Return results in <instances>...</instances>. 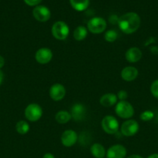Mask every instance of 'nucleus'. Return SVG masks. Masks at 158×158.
Masks as SVG:
<instances>
[{
  "label": "nucleus",
  "instance_id": "nucleus-1",
  "mask_svg": "<svg viewBox=\"0 0 158 158\" xmlns=\"http://www.w3.org/2000/svg\"><path fill=\"white\" fill-rule=\"evenodd\" d=\"M141 19L136 12H127L118 19V26L120 30L125 34H131L136 32L140 26Z\"/></svg>",
  "mask_w": 158,
  "mask_h": 158
},
{
  "label": "nucleus",
  "instance_id": "nucleus-2",
  "mask_svg": "<svg viewBox=\"0 0 158 158\" xmlns=\"http://www.w3.org/2000/svg\"><path fill=\"white\" fill-rule=\"evenodd\" d=\"M53 36L58 40H64L68 36L70 32L69 26L63 21H57L51 28Z\"/></svg>",
  "mask_w": 158,
  "mask_h": 158
},
{
  "label": "nucleus",
  "instance_id": "nucleus-3",
  "mask_svg": "<svg viewBox=\"0 0 158 158\" xmlns=\"http://www.w3.org/2000/svg\"><path fill=\"white\" fill-rule=\"evenodd\" d=\"M115 112L116 115L121 118L129 119L131 118L134 114V108L131 103L123 100V101H119L116 104Z\"/></svg>",
  "mask_w": 158,
  "mask_h": 158
},
{
  "label": "nucleus",
  "instance_id": "nucleus-4",
  "mask_svg": "<svg viewBox=\"0 0 158 158\" xmlns=\"http://www.w3.org/2000/svg\"><path fill=\"white\" fill-rule=\"evenodd\" d=\"M24 114L29 121L36 122L41 118L43 115V110L37 103H30L25 109Z\"/></svg>",
  "mask_w": 158,
  "mask_h": 158
},
{
  "label": "nucleus",
  "instance_id": "nucleus-5",
  "mask_svg": "<svg viewBox=\"0 0 158 158\" xmlns=\"http://www.w3.org/2000/svg\"><path fill=\"white\" fill-rule=\"evenodd\" d=\"M102 128L106 134H115L119 131V122L113 116H105L102 120Z\"/></svg>",
  "mask_w": 158,
  "mask_h": 158
},
{
  "label": "nucleus",
  "instance_id": "nucleus-6",
  "mask_svg": "<svg viewBox=\"0 0 158 158\" xmlns=\"http://www.w3.org/2000/svg\"><path fill=\"white\" fill-rule=\"evenodd\" d=\"M107 26L106 21L102 17H94L88 23V30L91 33L99 34L105 30Z\"/></svg>",
  "mask_w": 158,
  "mask_h": 158
},
{
  "label": "nucleus",
  "instance_id": "nucleus-7",
  "mask_svg": "<svg viewBox=\"0 0 158 158\" xmlns=\"http://www.w3.org/2000/svg\"><path fill=\"white\" fill-rule=\"evenodd\" d=\"M139 123L134 120H128L124 122L120 128L121 133L125 137H133L139 131Z\"/></svg>",
  "mask_w": 158,
  "mask_h": 158
},
{
  "label": "nucleus",
  "instance_id": "nucleus-8",
  "mask_svg": "<svg viewBox=\"0 0 158 158\" xmlns=\"http://www.w3.org/2000/svg\"><path fill=\"white\" fill-rule=\"evenodd\" d=\"M78 139L77 133L72 130H67L64 131L60 137V141L62 144L66 148H71L75 144Z\"/></svg>",
  "mask_w": 158,
  "mask_h": 158
},
{
  "label": "nucleus",
  "instance_id": "nucleus-9",
  "mask_svg": "<svg viewBox=\"0 0 158 158\" xmlns=\"http://www.w3.org/2000/svg\"><path fill=\"white\" fill-rule=\"evenodd\" d=\"M33 17L39 22L48 21L50 18V11L47 7L44 6H37L33 10Z\"/></svg>",
  "mask_w": 158,
  "mask_h": 158
},
{
  "label": "nucleus",
  "instance_id": "nucleus-10",
  "mask_svg": "<svg viewBox=\"0 0 158 158\" xmlns=\"http://www.w3.org/2000/svg\"><path fill=\"white\" fill-rule=\"evenodd\" d=\"M53 58L52 51L49 48H40L36 52L35 59L37 63L40 64H46L50 63Z\"/></svg>",
  "mask_w": 158,
  "mask_h": 158
},
{
  "label": "nucleus",
  "instance_id": "nucleus-11",
  "mask_svg": "<svg viewBox=\"0 0 158 158\" xmlns=\"http://www.w3.org/2000/svg\"><path fill=\"white\" fill-rule=\"evenodd\" d=\"M49 94L50 98L54 101H60L63 100L66 95L65 87L60 83H55L50 88Z\"/></svg>",
  "mask_w": 158,
  "mask_h": 158
},
{
  "label": "nucleus",
  "instance_id": "nucleus-12",
  "mask_svg": "<svg viewBox=\"0 0 158 158\" xmlns=\"http://www.w3.org/2000/svg\"><path fill=\"white\" fill-rule=\"evenodd\" d=\"M126 149L121 144H115L108 149L106 152L107 158H125Z\"/></svg>",
  "mask_w": 158,
  "mask_h": 158
},
{
  "label": "nucleus",
  "instance_id": "nucleus-13",
  "mask_svg": "<svg viewBox=\"0 0 158 158\" xmlns=\"http://www.w3.org/2000/svg\"><path fill=\"white\" fill-rule=\"evenodd\" d=\"M86 110L84 105L81 103H75L71 108V118L74 119L76 121H81L85 118Z\"/></svg>",
  "mask_w": 158,
  "mask_h": 158
},
{
  "label": "nucleus",
  "instance_id": "nucleus-14",
  "mask_svg": "<svg viewBox=\"0 0 158 158\" xmlns=\"http://www.w3.org/2000/svg\"><path fill=\"white\" fill-rule=\"evenodd\" d=\"M138 69L134 66H125L121 71V77L126 82H131L136 80L138 77Z\"/></svg>",
  "mask_w": 158,
  "mask_h": 158
},
{
  "label": "nucleus",
  "instance_id": "nucleus-15",
  "mask_svg": "<svg viewBox=\"0 0 158 158\" xmlns=\"http://www.w3.org/2000/svg\"><path fill=\"white\" fill-rule=\"evenodd\" d=\"M142 58V51L138 47H131L125 52V59L129 63H137Z\"/></svg>",
  "mask_w": 158,
  "mask_h": 158
},
{
  "label": "nucleus",
  "instance_id": "nucleus-16",
  "mask_svg": "<svg viewBox=\"0 0 158 158\" xmlns=\"http://www.w3.org/2000/svg\"><path fill=\"white\" fill-rule=\"evenodd\" d=\"M117 99V96L114 94H104L100 98V103L102 106L105 107H110L116 104Z\"/></svg>",
  "mask_w": 158,
  "mask_h": 158
},
{
  "label": "nucleus",
  "instance_id": "nucleus-17",
  "mask_svg": "<svg viewBox=\"0 0 158 158\" xmlns=\"http://www.w3.org/2000/svg\"><path fill=\"white\" fill-rule=\"evenodd\" d=\"M90 152L92 154L93 157L95 158H104L106 154L105 148L101 143H98L91 145V148H90Z\"/></svg>",
  "mask_w": 158,
  "mask_h": 158
},
{
  "label": "nucleus",
  "instance_id": "nucleus-18",
  "mask_svg": "<svg viewBox=\"0 0 158 158\" xmlns=\"http://www.w3.org/2000/svg\"><path fill=\"white\" fill-rule=\"evenodd\" d=\"M90 0H70L71 6L73 9L78 12L85 11L89 6Z\"/></svg>",
  "mask_w": 158,
  "mask_h": 158
},
{
  "label": "nucleus",
  "instance_id": "nucleus-19",
  "mask_svg": "<svg viewBox=\"0 0 158 158\" xmlns=\"http://www.w3.org/2000/svg\"><path fill=\"white\" fill-rule=\"evenodd\" d=\"M71 115L66 110H60L55 115V120L60 124H65L71 120Z\"/></svg>",
  "mask_w": 158,
  "mask_h": 158
},
{
  "label": "nucleus",
  "instance_id": "nucleus-20",
  "mask_svg": "<svg viewBox=\"0 0 158 158\" xmlns=\"http://www.w3.org/2000/svg\"><path fill=\"white\" fill-rule=\"evenodd\" d=\"M87 35H88V29L83 26H77L73 32V36L77 41H81L85 40Z\"/></svg>",
  "mask_w": 158,
  "mask_h": 158
},
{
  "label": "nucleus",
  "instance_id": "nucleus-21",
  "mask_svg": "<svg viewBox=\"0 0 158 158\" xmlns=\"http://www.w3.org/2000/svg\"><path fill=\"white\" fill-rule=\"evenodd\" d=\"M15 130H16L17 133L21 135H24L29 132V125L25 120H20V121L17 122V123L15 124Z\"/></svg>",
  "mask_w": 158,
  "mask_h": 158
},
{
  "label": "nucleus",
  "instance_id": "nucleus-22",
  "mask_svg": "<svg viewBox=\"0 0 158 158\" xmlns=\"http://www.w3.org/2000/svg\"><path fill=\"white\" fill-rule=\"evenodd\" d=\"M104 37H105V41L108 42V43H113L117 40L118 33L114 29H109L105 32Z\"/></svg>",
  "mask_w": 158,
  "mask_h": 158
},
{
  "label": "nucleus",
  "instance_id": "nucleus-23",
  "mask_svg": "<svg viewBox=\"0 0 158 158\" xmlns=\"http://www.w3.org/2000/svg\"><path fill=\"white\" fill-rule=\"evenodd\" d=\"M153 117H154V114L153 111L146 110L140 114V120H142L143 121H150L153 118Z\"/></svg>",
  "mask_w": 158,
  "mask_h": 158
},
{
  "label": "nucleus",
  "instance_id": "nucleus-24",
  "mask_svg": "<svg viewBox=\"0 0 158 158\" xmlns=\"http://www.w3.org/2000/svg\"><path fill=\"white\" fill-rule=\"evenodd\" d=\"M150 92L152 95L158 100V80H154L150 86Z\"/></svg>",
  "mask_w": 158,
  "mask_h": 158
},
{
  "label": "nucleus",
  "instance_id": "nucleus-25",
  "mask_svg": "<svg viewBox=\"0 0 158 158\" xmlns=\"http://www.w3.org/2000/svg\"><path fill=\"white\" fill-rule=\"evenodd\" d=\"M128 97V94L125 90H119L117 94V98L120 100V101H123L125 100Z\"/></svg>",
  "mask_w": 158,
  "mask_h": 158
},
{
  "label": "nucleus",
  "instance_id": "nucleus-26",
  "mask_svg": "<svg viewBox=\"0 0 158 158\" xmlns=\"http://www.w3.org/2000/svg\"><path fill=\"white\" fill-rule=\"evenodd\" d=\"M26 5L29 6H36L40 4L42 2V0H24Z\"/></svg>",
  "mask_w": 158,
  "mask_h": 158
},
{
  "label": "nucleus",
  "instance_id": "nucleus-27",
  "mask_svg": "<svg viewBox=\"0 0 158 158\" xmlns=\"http://www.w3.org/2000/svg\"><path fill=\"white\" fill-rule=\"evenodd\" d=\"M5 64V60L2 56H0V69L3 67Z\"/></svg>",
  "mask_w": 158,
  "mask_h": 158
},
{
  "label": "nucleus",
  "instance_id": "nucleus-28",
  "mask_svg": "<svg viewBox=\"0 0 158 158\" xmlns=\"http://www.w3.org/2000/svg\"><path fill=\"white\" fill-rule=\"evenodd\" d=\"M43 158H55V157L52 154H50V153H46V154L43 155Z\"/></svg>",
  "mask_w": 158,
  "mask_h": 158
},
{
  "label": "nucleus",
  "instance_id": "nucleus-29",
  "mask_svg": "<svg viewBox=\"0 0 158 158\" xmlns=\"http://www.w3.org/2000/svg\"><path fill=\"white\" fill-rule=\"evenodd\" d=\"M127 158H143V157H141V156L139 155H137V154H133V155H130L129 157Z\"/></svg>",
  "mask_w": 158,
  "mask_h": 158
},
{
  "label": "nucleus",
  "instance_id": "nucleus-30",
  "mask_svg": "<svg viewBox=\"0 0 158 158\" xmlns=\"http://www.w3.org/2000/svg\"><path fill=\"white\" fill-rule=\"evenodd\" d=\"M3 77H4V76H3L2 72L1 69H0V85H1L2 83V81H3Z\"/></svg>",
  "mask_w": 158,
  "mask_h": 158
},
{
  "label": "nucleus",
  "instance_id": "nucleus-31",
  "mask_svg": "<svg viewBox=\"0 0 158 158\" xmlns=\"http://www.w3.org/2000/svg\"><path fill=\"white\" fill-rule=\"evenodd\" d=\"M147 158H158V154H153L149 156Z\"/></svg>",
  "mask_w": 158,
  "mask_h": 158
}]
</instances>
